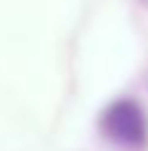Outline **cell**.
<instances>
[{"label":"cell","mask_w":148,"mask_h":151,"mask_svg":"<svg viewBox=\"0 0 148 151\" xmlns=\"http://www.w3.org/2000/svg\"><path fill=\"white\" fill-rule=\"evenodd\" d=\"M104 131L114 141L126 144V146H141L146 141V116L138 104L133 102H116L111 104L104 114Z\"/></svg>","instance_id":"obj_1"}]
</instances>
